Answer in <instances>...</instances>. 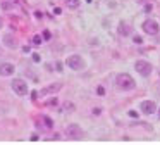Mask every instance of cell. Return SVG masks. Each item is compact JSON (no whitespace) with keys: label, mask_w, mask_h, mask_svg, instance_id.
<instances>
[{"label":"cell","mask_w":160,"mask_h":145,"mask_svg":"<svg viewBox=\"0 0 160 145\" xmlns=\"http://www.w3.org/2000/svg\"><path fill=\"white\" fill-rule=\"evenodd\" d=\"M115 85H117V88H121V90H132L136 86V83L129 74L121 72V74H117V78H115Z\"/></svg>","instance_id":"1"},{"label":"cell","mask_w":160,"mask_h":145,"mask_svg":"<svg viewBox=\"0 0 160 145\" xmlns=\"http://www.w3.org/2000/svg\"><path fill=\"white\" fill-rule=\"evenodd\" d=\"M143 31H145L146 35L155 36V35L160 31V26H158V23H157L155 19H146L145 23H143Z\"/></svg>","instance_id":"2"},{"label":"cell","mask_w":160,"mask_h":145,"mask_svg":"<svg viewBox=\"0 0 160 145\" xmlns=\"http://www.w3.org/2000/svg\"><path fill=\"white\" fill-rule=\"evenodd\" d=\"M67 66H69L71 69H74V71H81V69L84 67V61L81 55H71L69 59H67Z\"/></svg>","instance_id":"3"},{"label":"cell","mask_w":160,"mask_h":145,"mask_svg":"<svg viewBox=\"0 0 160 145\" xmlns=\"http://www.w3.org/2000/svg\"><path fill=\"white\" fill-rule=\"evenodd\" d=\"M66 137L71 138V140H79V138H83V131L78 124H69L66 130Z\"/></svg>","instance_id":"4"},{"label":"cell","mask_w":160,"mask_h":145,"mask_svg":"<svg viewBox=\"0 0 160 145\" xmlns=\"http://www.w3.org/2000/svg\"><path fill=\"white\" fill-rule=\"evenodd\" d=\"M12 90H14L18 95L24 97L26 93H28V85H26L24 79H14V81H12Z\"/></svg>","instance_id":"5"},{"label":"cell","mask_w":160,"mask_h":145,"mask_svg":"<svg viewBox=\"0 0 160 145\" xmlns=\"http://www.w3.org/2000/svg\"><path fill=\"white\" fill-rule=\"evenodd\" d=\"M134 67H136V71H138L139 74H143V76H148L150 72H152V64L146 62V61H138Z\"/></svg>","instance_id":"6"},{"label":"cell","mask_w":160,"mask_h":145,"mask_svg":"<svg viewBox=\"0 0 160 145\" xmlns=\"http://www.w3.org/2000/svg\"><path fill=\"white\" fill-rule=\"evenodd\" d=\"M157 109L155 102H152V100H145V102H141V112L146 114V116H150V114H153Z\"/></svg>","instance_id":"7"},{"label":"cell","mask_w":160,"mask_h":145,"mask_svg":"<svg viewBox=\"0 0 160 145\" xmlns=\"http://www.w3.org/2000/svg\"><path fill=\"white\" fill-rule=\"evenodd\" d=\"M14 74V66L12 64H0V76H11Z\"/></svg>","instance_id":"8"},{"label":"cell","mask_w":160,"mask_h":145,"mask_svg":"<svg viewBox=\"0 0 160 145\" xmlns=\"http://www.w3.org/2000/svg\"><path fill=\"white\" fill-rule=\"evenodd\" d=\"M119 33H121L122 36H129V35L132 33V30L126 23H121V24H119Z\"/></svg>","instance_id":"9"},{"label":"cell","mask_w":160,"mask_h":145,"mask_svg":"<svg viewBox=\"0 0 160 145\" xmlns=\"http://www.w3.org/2000/svg\"><path fill=\"white\" fill-rule=\"evenodd\" d=\"M60 88H62V85H60V83H53V85L47 86V88L43 90V93H55V92H59Z\"/></svg>","instance_id":"10"},{"label":"cell","mask_w":160,"mask_h":145,"mask_svg":"<svg viewBox=\"0 0 160 145\" xmlns=\"http://www.w3.org/2000/svg\"><path fill=\"white\" fill-rule=\"evenodd\" d=\"M66 5L69 9H76V7H79V0H66Z\"/></svg>","instance_id":"11"},{"label":"cell","mask_w":160,"mask_h":145,"mask_svg":"<svg viewBox=\"0 0 160 145\" xmlns=\"http://www.w3.org/2000/svg\"><path fill=\"white\" fill-rule=\"evenodd\" d=\"M57 102H59L57 99H48V102H47V105H50V107H55V105H57Z\"/></svg>","instance_id":"12"},{"label":"cell","mask_w":160,"mask_h":145,"mask_svg":"<svg viewBox=\"0 0 160 145\" xmlns=\"http://www.w3.org/2000/svg\"><path fill=\"white\" fill-rule=\"evenodd\" d=\"M97 95H100V97H102V95H105V88H103L102 85H100V86H97Z\"/></svg>","instance_id":"13"},{"label":"cell","mask_w":160,"mask_h":145,"mask_svg":"<svg viewBox=\"0 0 160 145\" xmlns=\"http://www.w3.org/2000/svg\"><path fill=\"white\" fill-rule=\"evenodd\" d=\"M42 38H43V36H38V35H36V36H33V43H35V45H40V43H42Z\"/></svg>","instance_id":"14"},{"label":"cell","mask_w":160,"mask_h":145,"mask_svg":"<svg viewBox=\"0 0 160 145\" xmlns=\"http://www.w3.org/2000/svg\"><path fill=\"white\" fill-rule=\"evenodd\" d=\"M52 38V33L50 31H43V40H50Z\"/></svg>","instance_id":"15"},{"label":"cell","mask_w":160,"mask_h":145,"mask_svg":"<svg viewBox=\"0 0 160 145\" xmlns=\"http://www.w3.org/2000/svg\"><path fill=\"white\" fill-rule=\"evenodd\" d=\"M66 109H67V110H72V109H74V105H72L71 102H66Z\"/></svg>","instance_id":"16"},{"label":"cell","mask_w":160,"mask_h":145,"mask_svg":"<svg viewBox=\"0 0 160 145\" xmlns=\"http://www.w3.org/2000/svg\"><path fill=\"white\" fill-rule=\"evenodd\" d=\"M129 116H131V117H132V119H136V117H138V114H136V112H134V110H131V112H129Z\"/></svg>","instance_id":"17"},{"label":"cell","mask_w":160,"mask_h":145,"mask_svg":"<svg viewBox=\"0 0 160 145\" xmlns=\"http://www.w3.org/2000/svg\"><path fill=\"white\" fill-rule=\"evenodd\" d=\"M33 61H35V62H40V55L35 54V55H33Z\"/></svg>","instance_id":"18"},{"label":"cell","mask_w":160,"mask_h":145,"mask_svg":"<svg viewBox=\"0 0 160 145\" xmlns=\"http://www.w3.org/2000/svg\"><path fill=\"white\" fill-rule=\"evenodd\" d=\"M4 26V21H2V17H0V28Z\"/></svg>","instance_id":"19"},{"label":"cell","mask_w":160,"mask_h":145,"mask_svg":"<svg viewBox=\"0 0 160 145\" xmlns=\"http://www.w3.org/2000/svg\"><path fill=\"white\" fill-rule=\"evenodd\" d=\"M158 116H160V110H158Z\"/></svg>","instance_id":"20"}]
</instances>
